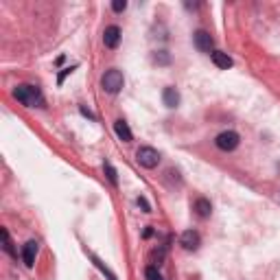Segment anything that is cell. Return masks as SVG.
Instances as JSON below:
<instances>
[{"instance_id":"obj_1","label":"cell","mask_w":280,"mask_h":280,"mask_svg":"<svg viewBox=\"0 0 280 280\" xmlns=\"http://www.w3.org/2000/svg\"><path fill=\"white\" fill-rule=\"evenodd\" d=\"M13 96L20 101L22 105H27V108H35V105H42V92H40V88H35V85H29V83H22L18 85L16 90H13Z\"/></svg>"},{"instance_id":"obj_2","label":"cell","mask_w":280,"mask_h":280,"mask_svg":"<svg viewBox=\"0 0 280 280\" xmlns=\"http://www.w3.org/2000/svg\"><path fill=\"white\" fill-rule=\"evenodd\" d=\"M101 85H103V90L108 94H119L120 90H123L125 85V79H123V73L116 68H110L108 73L101 77Z\"/></svg>"},{"instance_id":"obj_3","label":"cell","mask_w":280,"mask_h":280,"mask_svg":"<svg viewBox=\"0 0 280 280\" xmlns=\"http://www.w3.org/2000/svg\"><path fill=\"white\" fill-rule=\"evenodd\" d=\"M136 160H138V164L145 166V169H156V166L160 164V151L154 149V147H140V149L136 151Z\"/></svg>"},{"instance_id":"obj_4","label":"cell","mask_w":280,"mask_h":280,"mask_svg":"<svg viewBox=\"0 0 280 280\" xmlns=\"http://www.w3.org/2000/svg\"><path fill=\"white\" fill-rule=\"evenodd\" d=\"M239 142H241V138H239L237 131H221L215 138V145L221 151H234L239 147Z\"/></svg>"},{"instance_id":"obj_5","label":"cell","mask_w":280,"mask_h":280,"mask_svg":"<svg viewBox=\"0 0 280 280\" xmlns=\"http://www.w3.org/2000/svg\"><path fill=\"white\" fill-rule=\"evenodd\" d=\"M193 42H195L197 50H201V53H212V46H215V42H212V35L208 33V31H203V29L195 31V35H193Z\"/></svg>"},{"instance_id":"obj_6","label":"cell","mask_w":280,"mask_h":280,"mask_svg":"<svg viewBox=\"0 0 280 280\" xmlns=\"http://www.w3.org/2000/svg\"><path fill=\"white\" fill-rule=\"evenodd\" d=\"M200 243H201V237H200V232H197V230H186V232H182L180 245L184 247V249H197V247H200Z\"/></svg>"},{"instance_id":"obj_7","label":"cell","mask_w":280,"mask_h":280,"mask_svg":"<svg viewBox=\"0 0 280 280\" xmlns=\"http://www.w3.org/2000/svg\"><path fill=\"white\" fill-rule=\"evenodd\" d=\"M119 42H120V29L116 27V24H112V27H108L103 33V44L108 48H116Z\"/></svg>"},{"instance_id":"obj_8","label":"cell","mask_w":280,"mask_h":280,"mask_svg":"<svg viewBox=\"0 0 280 280\" xmlns=\"http://www.w3.org/2000/svg\"><path fill=\"white\" fill-rule=\"evenodd\" d=\"M35 256H38V241H29L22 249V258L27 267H33L35 265Z\"/></svg>"},{"instance_id":"obj_9","label":"cell","mask_w":280,"mask_h":280,"mask_svg":"<svg viewBox=\"0 0 280 280\" xmlns=\"http://www.w3.org/2000/svg\"><path fill=\"white\" fill-rule=\"evenodd\" d=\"M195 212L200 219H208L212 215V203L210 200H206V197H200V200H195Z\"/></svg>"},{"instance_id":"obj_10","label":"cell","mask_w":280,"mask_h":280,"mask_svg":"<svg viewBox=\"0 0 280 280\" xmlns=\"http://www.w3.org/2000/svg\"><path fill=\"white\" fill-rule=\"evenodd\" d=\"M210 57H212V62H215L217 68H223V70H228L232 66V57L228 53H223V50H212L210 53Z\"/></svg>"},{"instance_id":"obj_11","label":"cell","mask_w":280,"mask_h":280,"mask_svg":"<svg viewBox=\"0 0 280 280\" xmlns=\"http://www.w3.org/2000/svg\"><path fill=\"white\" fill-rule=\"evenodd\" d=\"M114 131H116V136H119V138L123 140V142H131V138H134V136H131L129 125H127L123 119H119V120L114 123Z\"/></svg>"},{"instance_id":"obj_12","label":"cell","mask_w":280,"mask_h":280,"mask_svg":"<svg viewBox=\"0 0 280 280\" xmlns=\"http://www.w3.org/2000/svg\"><path fill=\"white\" fill-rule=\"evenodd\" d=\"M162 101H164L166 108H177L180 105V92H177L175 88H164V92H162Z\"/></svg>"},{"instance_id":"obj_13","label":"cell","mask_w":280,"mask_h":280,"mask_svg":"<svg viewBox=\"0 0 280 280\" xmlns=\"http://www.w3.org/2000/svg\"><path fill=\"white\" fill-rule=\"evenodd\" d=\"M0 234H2V243H4V252L7 254H11V256H18L16 254V249H13V245H11V239H9V232H7V228H2V230H0Z\"/></svg>"},{"instance_id":"obj_14","label":"cell","mask_w":280,"mask_h":280,"mask_svg":"<svg viewBox=\"0 0 280 280\" xmlns=\"http://www.w3.org/2000/svg\"><path fill=\"white\" fill-rule=\"evenodd\" d=\"M154 62L158 66H169L171 64V57H169V53H166V50H158V53H154Z\"/></svg>"},{"instance_id":"obj_15","label":"cell","mask_w":280,"mask_h":280,"mask_svg":"<svg viewBox=\"0 0 280 280\" xmlns=\"http://www.w3.org/2000/svg\"><path fill=\"white\" fill-rule=\"evenodd\" d=\"M145 280H162L160 272H158V267H154V265H149V267L145 269Z\"/></svg>"},{"instance_id":"obj_16","label":"cell","mask_w":280,"mask_h":280,"mask_svg":"<svg viewBox=\"0 0 280 280\" xmlns=\"http://www.w3.org/2000/svg\"><path fill=\"white\" fill-rule=\"evenodd\" d=\"M92 261H94V265H96V267H99V269H101V272H103V274H105V276H108V280H116V276H114V274H112V272H110V269H108V267H105V265H103V263H101V261H99V258H96V256H92Z\"/></svg>"},{"instance_id":"obj_17","label":"cell","mask_w":280,"mask_h":280,"mask_svg":"<svg viewBox=\"0 0 280 280\" xmlns=\"http://www.w3.org/2000/svg\"><path fill=\"white\" fill-rule=\"evenodd\" d=\"M105 173H108V177H110V182H112V184H119V177H116L114 166H112V164H105Z\"/></svg>"},{"instance_id":"obj_18","label":"cell","mask_w":280,"mask_h":280,"mask_svg":"<svg viewBox=\"0 0 280 280\" xmlns=\"http://www.w3.org/2000/svg\"><path fill=\"white\" fill-rule=\"evenodd\" d=\"M112 9H114L116 13H120V11H125L127 9V2L125 0H114V2H112Z\"/></svg>"},{"instance_id":"obj_19","label":"cell","mask_w":280,"mask_h":280,"mask_svg":"<svg viewBox=\"0 0 280 280\" xmlns=\"http://www.w3.org/2000/svg\"><path fill=\"white\" fill-rule=\"evenodd\" d=\"M138 206H140L145 212H151V206H149V201H147L145 197H138Z\"/></svg>"},{"instance_id":"obj_20","label":"cell","mask_w":280,"mask_h":280,"mask_svg":"<svg viewBox=\"0 0 280 280\" xmlns=\"http://www.w3.org/2000/svg\"><path fill=\"white\" fill-rule=\"evenodd\" d=\"M73 70H75V68H66V70H64V73H62V75H59V79H57V83H59V85H62V83H64V79H66V77H68V75H70V73H73Z\"/></svg>"},{"instance_id":"obj_21","label":"cell","mask_w":280,"mask_h":280,"mask_svg":"<svg viewBox=\"0 0 280 280\" xmlns=\"http://www.w3.org/2000/svg\"><path fill=\"white\" fill-rule=\"evenodd\" d=\"M79 112H81V114H83V116H88V119H92V120H94V114H92V112H90L88 108H83V105H81Z\"/></svg>"}]
</instances>
